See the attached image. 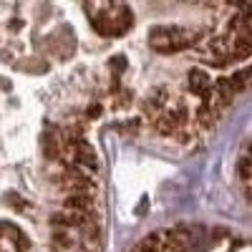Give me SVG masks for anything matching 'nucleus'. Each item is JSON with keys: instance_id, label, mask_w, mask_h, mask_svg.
<instances>
[{"instance_id": "7", "label": "nucleus", "mask_w": 252, "mask_h": 252, "mask_svg": "<svg viewBox=\"0 0 252 252\" xmlns=\"http://www.w3.org/2000/svg\"><path fill=\"white\" fill-rule=\"evenodd\" d=\"M217 109L212 106L209 101H202L199 106H197V111H194V121L202 126V129H212L215 126V121H217Z\"/></svg>"}, {"instance_id": "2", "label": "nucleus", "mask_w": 252, "mask_h": 252, "mask_svg": "<svg viewBox=\"0 0 252 252\" xmlns=\"http://www.w3.org/2000/svg\"><path fill=\"white\" fill-rule=\"evenodd\" d=\"M53 179H56V187L63 194H96V189H98L94 174L78 169V166H73V164L58 166Z\"/></svg>"}, {"instance_id": "8", "label": "nucleus", "mask_w": 252, "mask_h": 252, "mask_svg": "<svg viewBox=\"0 0 252 252\" xmlns=\"http://www.w3.org/2000/svg\"><path fill=\"white\" fill-rule=\"evenodd\" d=\"M237 177H240V182L245 187V194H247V187H250V154H247V146L237 157Z\"/></svg>"}, {"instance_id": "1", "label": "nucleus", "mask_w": 252, "mask_h": 252, "mask_svg": "<svg viewBox=\"0 0 252 252\" xmlns=\"http://www.w3.org/2000/svg\"><path fill=\"white\" fill-rule=\"evenodd\" d=\"M89 23L98 35H124L134 26V10L129 5H83Z\"/></svg>"}, {"instance_id": "4", "label": "nucleus", "mask_w": 252, "mask_h": 252, "mask_svg": "<svg viewBox=\"0 0 252 252\" xmlns=\"http://www.w3.org/2000/svg\"><path fill=\"white\" fill-rule=\"evenodd\" d=\"M187 89L194 96H199L202 101L212 98V81H209V73L204 68H192L187 73Z\"/></svg>"}, {"instance_id": "3", "label": "nucleus", "mask_w": 252, "mask_h": 252, "mask_svg": "<svg viewBox=\"0 0 252 252\" xmlns=\"http://www.w3.org/2000/svg\"><path fill=\"white\" fill-rule=\"evenodd\" d=\"M61 209L76 212V215H98V202H96V194H63Z\"/></svg>"}, {"instance_id": "9", "label": "nucleus", "mask_w": 252, "mask_h": 252, "mask_svg": "<svg viewBox=\"0 0 252 252\" xmlns=\"http://www.w3.org/2000/svg\"><path fill=\"white\" fill-rule=\"evenodd\" d=\"M10 199H13V207H15V209H18V212H28V209H31V207H28V204H23V202H26V199H23V197H20V194H15V192H13V194H10Z\"/></svg>"}, {"instance_id": "6", "label": "nucleus", "mask_w": 252, "mask_h": 252, "mask_svg": "<svg viewBox=\"0 0 252 252\" xmlns=\"http://www.w3.org/2000/svg\"><path fill=\"white\" fill-rule=\"evenodd\" d=\"M247 78H250V71H247V66H242V68H237V71H232V76H227V78H222V83L232 91V96L237 98L240 94H245L247 91Z\"/></svg>"}, {"instance_id": "5", "label": "nucleus", "mask_w": 252, "mask_h": 252, "mask_svg": "<svg viewBox=\"0 0 252 252\" xmlns=\"http://www.w3.org/2000/svg\"><path fill=\"white\" fill-rule=\"evenodd\" d=\"M131 250H134V252H164V229L146 232Z\"/></svg>"}]
</instances>
